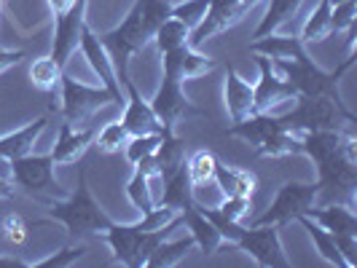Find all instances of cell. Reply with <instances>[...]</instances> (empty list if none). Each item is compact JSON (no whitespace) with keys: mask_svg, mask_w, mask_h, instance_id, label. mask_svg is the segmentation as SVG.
<instances>
[{"mask_svg":"<svg viewBox=\"0 0 357 268\" xmlns=\"http://www.w3.org/2000/svg\"><path fill=\"white\" fill-rule=\"evenodd\" d=\"M49 124V116H38L36 121H30L27 126H22L17 132L0 137V161H14L24 153H33V145L40 137V132Z\"/></svg>","mask_w":357,"mask_h":268,"instance_id":"cell-20","label":"cell"},{"mask_svg":"<svg viewBox=\"0 0 357 268\" xmlns=\"http://www.w3.org/2000/svg\"><path fill=\"white\" fill-rule=\"evenodd\" d=\"M298 220L304 223V228L309 231V236H312V242H314V247H317V252H320L322 258L331 263V266H339V268H347V263H344V258H341L339 247H336V239H333V233L325 231L322 226H317L312 217H306V214H298Z\"/></svg>","mask_w":357,"mask_h":268,"instance_id":"cell-29","label":"cell"},{"mask_svg":"<svg viewBox=\"0 0 357 268\" xmlns=\"http://www.w3.org/2000/svg\"><path fill=\"white\" fill-rule=\"evenodd\" d=\"M159 180H161V194L156 198V204H161V207H167V210H172V212L178 214L191 210L197 204V198H194V182L188 178L185 161L180 164L175 172H169V175H164Z\"/></svg>","mask_w":357,"mask_h":268,"instance_id":"cell-18","label":"cell"},{"mask_svg":"<svg viewBox=\"0 0 357 268\" xmlns=\"http://www.w3.org/2000/svg\"><path fill=\"white\" fill-rule=\"evenodd\" d=\"M62 75H65V68L56 65V59H52V56H40V59H33V62H30V81H33L36 89H40V91L54 94V91L59 89Z\"/></svg>","mask_w":357,"mask_h":268,"instance_id":"cell-30","label":"cell"},{"mask_svg":"<svg viewBox=\"0 0 357 268\" xmlns=\"http://www.w3.org/2000/svg\"><path fill=\"white\" fill-rule=\"evenodd\" d=\"M8 169H11L14 185L22 188L24 194H30V196H65L62 188L54 180V161L49 153L46 156L24 153L19 159L8 161Z\"/></svg>","mask_w":357,"mask_h":268,"instance_id":"cell-7","label":"cell"},{"mask_svg":"<svg viewBox=\"0 0 357 268\" xmlns=\"http://www.w3.org/2000/svg\"><path fill=\"white\" fill-rule=\"evenodd\" d=\"M215 164H218V159H215L210 150H194L191 156H188V161H185V169H188V178H191V182L194 185H202V182H210L215 175Z\"/></svg>","mask_w":357,"mask_h":268,"instance_id":"cell-36","label":"cell"},{"mask_svg":"<svg viewBox=\"0 0 357 268\" xmlns=\"http://www.w3.org/2000/svg\"><path fill=\"white\" fill-rule=\"evenodd\" d=\"M250 52L268 56V59H298V56H306L301 38H282V36H274V33L252 40Z\"/></svg>","mask_w":357,"mask_h":268,"instance_id":"cell-27","label":"cell"},{"mask_svg":"<svg viewBox=\"0 0 357 268\" xmlns=\"http://www.w3.org/2000/svg\"><path fill=\"white\" fill-rule=\"evenodd\" d=\"M105 242L110 244V250H113V258H116V263H121V266H135V255L140 250V244H143L145 239V231L137 228V223L135 226H119V223H110L105 231Z\"/></svg>","mask_w":357,"mask_h":268,"instance_id":"cell-19","label":"cell"},{"mask_svg":"<svg viewBox=\"0 0 357 268\" xmlns=\"http://www.w3.org/2000/svg\"><path fill=\"white\" fill-rule=\"evenodd\" d=\"M84 252H86L84 244H70V247L59 250L56 255H52V258L36 263V268H68V266H73V263H78V260L84 258Z\"/></svg>","mask_w":357,"mask_h":268,"instance_id":"cell-40","label":"cell"},{"mask_svg":"<svg viewBox=\"0 0 357 268\" xmlns=\"http://www.w3.org/2000/svg\"><path fill=\"white\" fill-rule=\"evenodd\" d=\"M304 214L312 217L317 226H322L325 231H331L333 236H357V217L344 204H331V207H322V210H317L312 204Z\"/></svg>","mask_w":357,"mask_h":268,"instance_id":"cell-23","label":"cell"},{"mask_svg":"<svg viewBox=\"0 0 357 268\" xmlns=\"http://www.w3.org/2000/svg\"><path fill=\"white\" fill-rule=\"evenodd\" d=\"M210 8V0H183L178 6H172V17H178L191 33L202 24V19Z\"/></svg>","mask_w":357,"mask_h":268,"instance_id":"cell-37","label":"cell"},{"mask_svg":"<svg viewBox=\"0 0 357 268\" xmlns=\"http://www.w3.org/2000/svg\"><path fill=\"white\" fill-rule=\"evenodd\" d=\"M320 194V188L314 185V182H285L280 191H277V196L274 201L268 204V210L252 226H285L290 220H298V214H304L312 204H314V198Z\"/></svg>","mask_w":357,"mask_h":268,"instance_id":"cell-8","label":"cell"},{"mask_svg":"<svg viewBox=\"0 0 357 268\" xmlns=\"http://www.w3.org/2000/svg\"><path fill=\"white\" fill-rule=\"evenodd\" d=\"M180 217H183V226L188 228V236L194 239V244H197L199 250L204 252V255H215L218 247L223 244V236H220L218 228L207 220V214L199 210V204H194V207L185 210V212H180Z\"/></svg>","mask_w":357,"mask_h":268,"instance_id":"cell-22","label":"cell"},{"mask_svg":"<svg viewBox=\"0 0 357 268\" xmlns=\"http://www.w3.org/2000/svg\"><path fill=\"white\" fill-rule=\"evenodd\" d=\"M86 3L89 0H75L70 8L62 14V17H54V40H52V59H56V65L65 68V62L70 59V54L78 49L81 43V30L86 24Z\"/></svg>","mask_w":357,"mask_h":268,"instance_id":"cell-14","label":"cell"},{"mask_svg":"<svg viewBox=\"0 0 357 268\" xmlns=\"http://www.w3.org/2000/svg\"><path fill=\"white\" fill-rule=\"evenodd\" d=\"M75 0H49V8H52L54 17H62L68 8H70Z\"/></svg>","mask_w":357,"mask_h":268,"instance_id":"cell-44","label":"cell"},{"mask_svg":"<svg viewBox=\"0 0 357 268\" xmlns=\"http://www.w3.org/2000/svg\"><path fill=\"white\" fill-rule=\"evenodd\" d=\"M94 134H97V126H70L68 121L59 124V137L56 145L52 148V161L56 164H73L78 161L91 145H94Z\"/></svg>","mask_w":357,"mask_h":268,"instance_id":"cell-17","label":"cell"},{"mask_svg":"<svg viewBox=\"0 0 357 268\" xmlns=\"http://www.w3.org/2000/svg\"><path fill=\"white\" fill-rule=\"evenodd\" d=\"M255 62H258V84L252 86V113H268L271 107L282 100H296V91L287 84L280 72L274 70L271 59L255 54Z\"/></svg>","mask_w":357,"mask_h":268,"instance_id":"cell-13","label":"cell"},{"mask_svg":"<svg viewBox=\"0 0 357 268\" xmlns=\"http://www.w3.org/2000/svg\"><path fill=\"white\" fill-rule=\"evenodd\" d=\"M229 134L252 145V150L264 159H282L287 153L298 150L301 137L296 132H290L282 118H271L268 113H252L248 118L236 121L229 129Z\"/></svg>","mask_w":357,"mask_h":268,"instance_id":"cell-2","label":"cell"},{"mask_svg":"<svg viewBox=\"0 0 357 268\" xmlns=\"http://www.w3.org/2000/svg\"><path fill=\"white\" fill-rule=\"evenodd\" d=\"M296 110H290L282 116V124L296 132L298 137L309 132H320V129H339L341 118H352L349 113H344L331 94H317V97H296Z\"/></svg>","mask_w":357,"mask_h":268,"instance_id":"cell-6","label":"cell"},{"mask_svg":"<svg viewBox=\"0 0 357 268\" xmlns=\"http://www.w3.org/2000/svg\"><path fill=\"white\" fill-rule=\"evenodd\" d=\"M213 180L218 182V188L223 191V196H248L252 198L255 188H258V180L248 169H239V166H226V164H215V175Z\"/></svg>","mask_w":357,"mask_h":268,"instance_id":"cell-24","label":"cell"},{"mask_svg":"<svg viewBox=\"0 0 357 268\" xmlns=\"http://www.w3.org/2000/svg\"><path fill=\"white\" fill-rule=\"evenodd\" d=\"M298 6H301V0H268L266 14H264V19H261V24L255 27L252 40L277 33V27H280V24H282V22H285V19L298 8Z\"/></svg>","mask_w":357,"mask_h":268,"instance_id":"cell-32","label":"cell"},{"mask_svg":"<svg viewBox=\"0 0 357 268\" xmlns=\"http://www.w3.org/2000/svg\"><path fill=\"white\" fill-rule=\"evenodd\" d=\"M252 6H255L252 0H210V8H207L204 19H202V24L191 33L188 46L199 49L207 38H213V36H218V33L234 27L236 22L245 19V14L250 11Z\"/></svg>","mask_w":357,"mask_h":268,"instance_id":"cell-9","label":"cell"},{"mask_svg":"<svg viewBox=\"0 0 357 268\" xmlns=\"http://www.w3.org/2000/svg\"><path fill=\"white\" fill-rule=\"evenodd\" d=\"M8 196H14V185L0 178V198H8Z\"/></svg>","mask_w":357,"mask_h":268,"instance_id":"cell-45","label":"cell"},{"mask_svg":"<svg viewBox=\"0 0 357 268\" xmlns=\"http://www.w3.org/2000/svg\"><path fill=\"white\" fill-rule=\"evenodd\" d=\"M191 247H197L194 244V239L191 236H185V239H164L156 244V250L151 252V258L145 260V268H169L180 263Z\"/></svg>","mask_w":357,"mask_h":268,"instance_id":"cell-28","label":"cell"},{"mask_svg":"<svg viewBox=\"0 0 357 268\" xmlns=\"http://www.w3.org/2000/svg\"><path fill=\"white\" fill-rule=\"evenodd\" d=\"M107 102H116L105 86H89L62 75L59 81V113L70 126H91L94 113Z\"/></svg>","mask_w":357,"mask_h":268,"instance_id":"cell-4","label":"cell"},{"mask_svg":"<svg viewBox=\"0 0 357 268\" xmlns=\"http://www.w3.org/2000/svg\"><path fill=\"white\" fill-rule=\"evenodd\" d=\"M0 164H3V161H0Z\"/></svg>","mask_w":357,"mask_h":268,"instance_id":"cell-48","label":"cell"},{"mask_svg":"<svg viewBox=\"0 0 357 268\" xmlns=\"http://www.w3.org/2000/svg\"><path fill=\"white\" fill-rule=\"evenodd\" d=\"M151 110L156 113V118L164 129H175L185 116H204V110H199L194 102H188V97L183 94V81H175L169 75H164L159 91L151 102Z\"/></svg>","mask_w":357,"mask_h":268,"instance_id":"cell-10","label":"cell"},{"mask_svg":"<svg viewBox=\"0 0 357 268\" xmlns=\"http://www.w3.org/2000/svg\"><path fill=\"white\" fill-rule=\"evenodd\" d=\"M188 38H191V30H188L178 17H169V19H164L159 24V30L153 33V43H156V49H159L161 54H167V52H172V49L185 46Z\"/></svg>","mask_w":357,"mask_h":268,"instance_id":"cell-31","label":"cell"},{"mask_svg":"<svg viewBox=\"0 0 357 268\" xmlns=\"http://www.w3.org/2000/svg\"><path fill=\"white\" fill-rule=\"evenodd\" d=\"M234 244L239 250L250 252V258H255V263H261V266L266 268L287 266V258L282 255L277 226H250V228H242L239 239Z\"/></svg>","mask_w":357,"mask_h":268,"instance_id":"cell-11","label":"cell"},{"mask_svg":"<svg viewBox=\"0 0 357 268\" xmlns=\"http://www.w3.org/2000/svg\"><path fill=\"white\" fill-rule=\"evenodd\" d=\"M164 132V129H161ZM161 132H151V134H132L124 145V156L132 166L143 164V161H151V156L156 153V148L161 143Z\"/></svg>","mask_w":357,"mask_h":268,"instance_id":"cell-34","label":"cell"},{"mask_svg":"<svg viewBox=\"0 0 357 268\" xmlns=\"http://www.w3.org/2000/svg\"><path fill=\"white\" fill-rule=\"evenodd\" d=\"M0 233H3V242L14 244V247H22L24 239H27V223H24L19 214H8V217L3 220Z\"/></svg>","mask_w":357,"mask_h":268,"instance_id":"cell-42","label":"cell"},{"mask_svg":"<svg viewBox=\"0 0 357 268\" xmlns=\"http://www.w3.org/2000/svg\"><path fill=\"white\" fill-rule=\"evenodd\" d=\"M339 3H347V0H331V6H339Z\"/></svg>","mask_w":357,"mask_h":268,"instance_id":"cell-46","label":"cell"},{"mask_svg":"<svg viewBox=\"0 0 357 268\" xmlns=\"http://www.w3.org/2000/svg\"><path fill=\"white\" fill-rule=\"evenodd\" d=\"M153 180H156V172L151 169L148 161H143V164L135 166L132 178L126 182V198H129L140 212H148V210L156 207V198H153V191H151Z\"/></svg>","mask_w":357,"mask_h":268,"instance_id":"cell-26","label":"cell"},{"mask_svg":"<svg viewBox=\"0 0 357 268\" xmlns=\"http://www.w3.org/2000/svg\"><path fill=\"white\" fill-rule=\"evenodd\" d=\"M119 75V84L124 89V116H121V124L126 126L129 134H151V132H161L164 126L159 124L156 113L151 110V102H145L143 94L137 91V86L132 84L129 70L116 72Z\"/></svg>","mask_w":357,"mask_h":268,"instance_id":"cell-12","label":"cell"},{"mask_svg":"<svg viewBox=\"0 0 357 268\" xmlns=\"http://www.w3.org/2000/svg\"><path fill=\"white\" fill-rule=\"evenodd\" d=\"M331 30V0H320L317 8L306 17L304 27H301V40L304 43H317L322 38H328Z\"/></svg>","mask_w":357,"mask_h":268,"instance_id":"cell-33","label":"cell"},{"mask_svg":"<svg viewBox=\"0 0 357 268\" xmlns=\"http://www.w3.org/2000/svg\"><path fill=\"white\" fill-rule=\"evenodd\" d=\"M357 17V0H347L339 6H331V30L344 33V30H352L355 27Z\"/></svg>","mask_w":357,"mask_h":268,"instance_id":"cell-38","label":"cell"},{"mask_svg":"<svg viewBox=\"0 0 357 268\" xmlns=\"http://www.w3.org/2000/svg\"><path fill=\"white\" fill-rule=\"evenodd\" d=\"M78 49L84 52V56L89 59L91 70L100 75V81H102V86H105L110 94H113V100L119 102V105H124V89H121V84H119V75H116V65H113V59H110V54L107 49L102 46V38L94 36L89 27L84 24V30H81V43H78Z\"/></svg>","mask_w":357,"mask_h":268,"instance_id":"cell-15","label":"cell"},{"mask_svg":"<svg viewBox=\"0 0 357 268\" xmlns=\"http://www.w3.org/2000/svg\"><path fill=\"white\" fill-rule=\"evenodd\" d=\"M129 137H132V134L126 132V126L121 124V121H107L105 126L97 129L94 145H97L102 153H121Z\"/></svg>","mask_w":357,"mask_h":268,"instance_id":"cell-35","label":"cell"},{"mask_svg":"<svg viewBox=\"0 0 357 268\" xmlns=\"http://www.w3.org/2000/svg\"><path fill=\"white\" fill-rule=\"evenodd\" d=\"M223 100H226V110L231 116V121H242L252 116V86L239 75V72L229 68L226 70V84H223Z\"/></svg>","mask_w":357,"mask_h":268,"instance_id":"cell-21","label":"cell"},{"mask_svg":"<svg viewBox=\"0 0 357 268\" xmlns=\"http://www.w3.org/2000/svg\"><path fill=\"white\" fill-rule=\"evenodd\" d=\"M161 68H164V75L175 78V81H185V78H197V75H204L207 70H213L215 62L213 56L207 54H199L194 46H180V49H172V52L161 54Z\"/></svg>","mask_w":357,"mask_h":268,"instance_id":"cell-16","label":"cell"},{"mask_svg":"<svg viewBox=\"0 0 357 268\" xmlns=\"http://www.w3.org/2000/svg\"><path fill=\"white\" fill-rule=\"evenodd\" d=\"M24 56H27V54L22 52V49H17V52L0 49V72H6L8 68H14V65H19V62H22Z\"/></svg>","mask_w":357,"mask_h":268,"instance_id":"cell-43","label":"cell"},{"mask_svg":"<svg viewBox=\"0 0 357 268\" xmlns=\"http://www.w3.org/2000/svg\"><path fill=\"white\" fill-rule=\"evenodd\" d=\"M202 212L207 214V220L213 223L215 228H218V233L223 236V242H236L239 239V233H242V223H234V220H229L226 214L220 212V210H204V207H199Z\"/></svg>","mask_w":357,"mask_h":268,"instance_id":"cell-39","label":"cell"},{"mask_svg":"<svg viewBox=\"0 0 357 268\" xmlns=\"http://www.w3.org/2000/svg\"><path fill=\"white\" fill-rule=\"evenodd\" d=\"M183 150H185V145L180 140L178 134H175V129H164L161 132V143L156 148V153L151 156V169L164 178V175H169V172H175L180 164H183Z\"/></svg>","mask_w":357,"mask_h":268,"instance_id":"cell-25","label":"cell"},{"mask_svg":"<svg viewBox=\"0 0 357 268\" xmlns=\"http://www.w3.org/2000/svg\"><path fill=\"white\" fill-rule=\"evenodd\" d=\"M218 210L226 214L229 220H234V223H242V220L250 214L252 198H248V196H226L223 201H220V207H218Z\"/></svg>","mask_w":357,"mask_h":268,"instance_id":"cell-41","label":"cell"},{"mask_svg":"<svg viewBox=\"0 0 357 268\" xmlns=\"http://www.w3.org/2000/svg\"><path fill=\"white\" fill-rule=\"evenodd\" d=\"M271 65L293 86L296 97H317V94H328V91L336 86L341 72L352 65V54L347 56V62L336 72L320 70L309 56H298V59H271Z\"/></svg>","mask_w":357,"mask_h":268,"instance_id":"cell-5","label":"cell"},{"mask_svg":"<svg viewBox=\"0 0 357 268\" xmlns=\"http://www.w3.org/2000/svg\"><path fill=\"white\" fill-rule=\"evenodd\" d=\"M0 239H3V233H0Z\"/></svg>","mask_w":357,"mask_h":268,"instance_id":"cell-47","label":"cell"},{"mask_svg":"<svg viewBox=\"0 0 357 268\" xmlns=\"http://www.w3.org/2000/svg\"><path fill=\"white\" fill-rule=\"evenodd\" d=\"M49 217L62 223L73 236H86V233H102L113 223L100 204L94 201L89 191V182H86V169H81V178H78V188L73 191L65 201H52L49 204Z\"/></svg>","mask_w":357,"mask_h":268,"instance_id":"cell-3","label":"cell"},{"mask_svg":"<svg viewBox=\"0 0 357 268\" xmlns=\"http://www.w3.org/2000/svg\"><path fill=\"white\" fill-rule=\"evenodd\" d=\"M169 17H172V3L169 0H137L124 22L116 30H110L107 36H102V46L110 54L116 72L129 70L126 68L129 56L143 52L145 46L153 40V33L159 30L161 22Z\"/></svg>","mask_w":357,"mask_h":268,"instance_id":"cell-1","label":"cell"}]
</instances>
